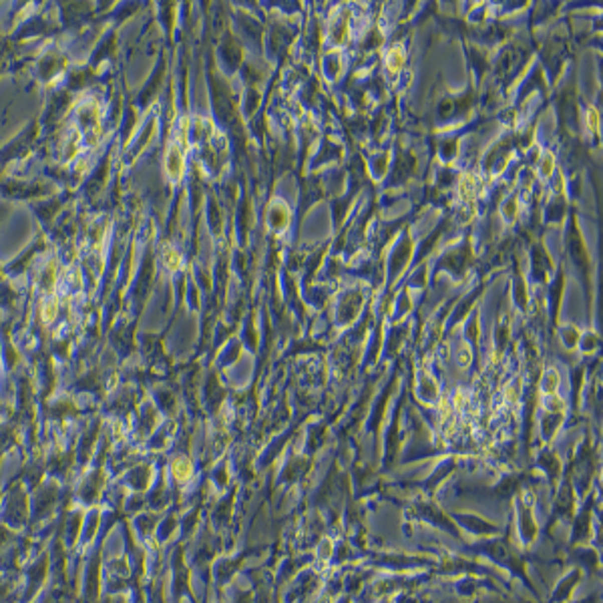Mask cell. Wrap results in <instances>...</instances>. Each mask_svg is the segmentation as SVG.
I'll return each mask as SVG.
<instances>
[{
  "instance_id": "3",
  "label": "cell",
  "mask_w": 603,
  "mask_h": 603,
  "mask_svg": "<svg viewBox=\"0 0 603 603\" xmlns=\"http://www.w3.org/2000/svg\"><path fill=\"white\" fill-rule=\"evenodd\" d=\"M165 263H167L171 269H175V267H177V263H179V255H177V253H173V255H165Z\"/></svg>"
},
{
  "instance_id": "2",
  "label": "cell",
  "mask_w": 603,
  "mask_h": 603,
  "mask_svg": "<svg viewBox=\"0 0 603 603\" xmlns=\"http://www.w3.org/2000/svg\"><path fill=\"white\" fill-rule=\"evenodd\" d=\"M402 51L400 49H392L390 51V55H388V59H386V65H388V69L390 71H398L400 67H402Z\"/></svg>"
},
{
  "instance_id": "1",
  "label": "cell",
  "mask_w": 603,
  "mask_h": 603,
  "mask_svg": "<svg viewBox=\"0 0 603 603\" xmlns=\"http://www.w3.org/2000/svg\"><path fill=\"white\" fill-rule=\"evenodd\" d=\"M173 155H169V159L171 161H167V169H169V173H171V177L173 179H177L179 175H181V155H179V149L177 151H171Z\"/></svg>"
}]
</instances>
